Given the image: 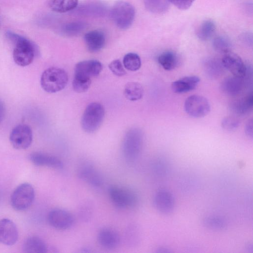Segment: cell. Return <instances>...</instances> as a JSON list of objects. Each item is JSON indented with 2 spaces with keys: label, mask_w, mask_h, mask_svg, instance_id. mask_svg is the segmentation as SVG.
Wrapping results in <instances>:
<instances>
[{
  "label": "cell",
  "mask_w": 253,
  "mask_h": 253,
  "mask_svg": "<svg viewBox=\"0 0 253 253\" xmlns=\"http://www.w3.org/2000/svg\"><path fill=\"white\" fill-rule=\"evenodd\" d=\"M212 46L216 51L224 53L230 51L231 43L226 37L218 36L213 40Z\"/></svg>",
  "instance_id": "33"
},
{
  "label": "cell",
  "mask_w": 253,
  "mask_h": 253,
  "mask_svg": "<svg viewBox=\"0 0 253 253\" xmlns=\"http://www.w3.org/2000/svg\"><path fill=\"white\" fill-rule=\"evenodd\" d=\"M94 211V205L92 201L86 200L78 209V216L81 220L88 222L91 219Z\"/></svg>",
  "instance_id": "30"
},
{
  "label": "cell",
  "mask_w": 253,
  "mask_h": 253,
  "mask_svg": "<svg viewBox=\"0 0 253 253\" xmlns=\"http://www.w3.org/2000/svg\"><path fill=\"white\" fill-rule=\"evenodd\" d=\"M91 84V80H82L74 78L72 82L73 89L78 93L86 91Z\"/></svg>",
  "instance_id": "34"
},
{
  "label": "cell",
  "mask_w": 253,
  "mask_h": 253,
  "mask_svg": "<svg viewBox=\"0 0 253 253\" xmlns=\"http://www.w3.org/2000/svg\"><path fill=\"white\" fill-rule=\"evenodd\" d=\"M200 80L196 76H189L173 82L171 84L172 91L177 93L187 92L194 89Z\"/></svg>",
  "instance_id": "19"
},
{
  "label": "cell",
  "mask_w": 253,
  "mask_h": 253,
  "mask_svg": "<svg viewBox=\"0 0 253 253\" xmlns=\"http://www.w3.org/2000/svg\"><path fill=\"white\" fill-rule=\"evenodd\" d=\"M202 223L206 228L215 231L224 230L227 226L225 219L217 215L207 216L202 219Z\"/></svg>",
  "instance_id": "27"
},
{
  "label": "cell",
  "mask_w": 253,
  "mask_h": 253,
  "mask_svg": "<svg viewBox=\"0 0 253 253\" xmlns=\"http://www.w3.org/2000/svg\"><path fill=\"white\" fill-rule=\"evenodd\" d=\"M35 196V190L31 184L22 183L12 193L10 197L11 205L16 211L26 210L32 205Z\"/></svg>",
  "instance_id": "5"
},
{
  "label": "cell",
  "mask_w": 253,
  "mask_h": 253,
  "mask_svg": "<svg viewBox=\"0 0 253 253\" xmlns=\"http://www.w3.org/2000/svg\"><path fill=\"white\" fill-rule=\"evenodd\" d=\"M246 249L249 253H253V245L252 243H249Z\"/></svg>",
  "instance_id": "42"
},
{
  "label": "cell",
  "mask_w": 253,
  "mask_h": 253,
  "mask_svg": "<svg viewBox=\"0 0 253 253\" xmlns=\"http://www.w3.org/2000/svg\"><path fill=\"white\" fill-rule=\"evenodd\" d=\"M48 249L46 243L37 236L28 237L22 245L23 252L26 253H45Z\"/></svg>",
  "instance_id": "21"
},
{
  "label": "cell",
  "mask_w": 253,
  "mask_h": 253,
  "mask_svg": "<svg viewBox=\"0 0 253 253\" xmlns=\"http://www.w3.org/2000/svg\"><path fill=\"white\" fill-rule=\"evenodd\" d=\"M253 104V95L251 93L245 97L234 100L230 103L229 107L234 114L243 116L251 111Z\"/></svg>",
  "instance_id": "22"
},
{
  "label": "cell",
  "mask_w": 253,
  "mask_h": 253,
  "mask_svg": "<svg viewBox=\"0 0 253 253\" xmlns=\"http://www.w3.org/2000/svg\"><path fill=\"white\" fill-rule=\"evenodd\" d=\"M103 106L97 102H92L86 107L81 120L83 129L87 133L95 132L101 125L104 118Z\"/></svg>",
  "instance_id": "3"
},
{
  "label": "cell",
  "mask_w": 253,
  "mask_h": 253,
  "mask_svg": "<svg viewBox=\"0 0 253 253\" xmlns=\"http://www.w3.org/2000/svg\"><path fill=\"white\" fill-rule=\"evenodd\" d=\"M160 65L166 70L170 71L176 68L179 63L177 54L171 51H167L161 53L158 58Z\"/></svg>",
  "instance_id": "23"
},
{
  "label": "cell",
  "mask_w": 253,
  "mask_h": 253,
  "mask_svg": "<svg viewBox=\"0 0 253 253\" xmlns=\"http://www.w3.org/2000/svg\"><path fill=\"white\" fill-rule=\"evenodd\" d=\"M144 93L142 85L137 82H131L126 84L124 88L125 97L129 100L136 101L140 99Z\"/></svg>",
  "instance_id": "25"
},
{
  "label": "cell",
  "mask_w": 253,
  "mask_h": 253,
  "mask_svg": "<svg viewBox=\"0 0 253 253\" xmlns=\"http://www.w3.org/2000/svg\"><path fill=\"white\" fill-rule=\"evenodd\" d=\"M5 114V108L3 102L0 100V124L2 121Z\"/></svg>",
  "instance_id": "41"
},
{
  "label": "cell",
  "mask_w": 253,
  "mask_h": 253,
  "mask_svg": "<svg viewBox=\"0 0 253 253\" xmlns=\"http://www.w3.org/2000/svg\"><path fill=\"white\" fill-rule=\"evenodd\" d=\"M78 176L83 181L95 187L103 184V178L99 172L92 166L85 164L81 166L78 171Z\"/></svg>",
  "instance_id": "16"
},
{
  "label": "cell",
  "mask_w": 253,
  "mask_h": 253,
  "mask_svg": "<svg viewBox=\"0 0 253 253\" xmlns=\"http://www.w3.org/2000/svg\"><path fill=\"white\" fill-rule=\"evenodd\" d=\"M224 68L221 60L215 58H209L204 63L206 74L211 79L218 78L223 73Z\"/></svg>",
  "instance_id": "24"
},
{
  "label": "cell",
  "mask_w": 253,
  "mask_h": 253,
  "mask_svg": "<svg viewBox=\"0 0 253 253\" xmlns=\"http://www.w3.org/2000/svg\"><path fill=\"white\" fill-rule=\"evenodd\" d=\"M141 233L137 225L131 224L127 226L124 233V239L126 244L129 247L138 245L141 240Z\"/></svg>",
  "instance_id": "26"
},
{
  "label": "cell",
  "mask_w": 253,
  "mask_h": 253,
  "mask_svg": "<svg viewBox=\"0 0 253 253\" xmlns=\"http://www.w3.org/2000/svg\"><path fill=\"white\" fill-rule=\"evenodd\" d=\"M97 240L102 247L107 249H115L120 243V237L118 233L109 227L104 228L99 231Z\"/></svg>",
  "instance_id": "17"
},
{
  "label": "cell",
  "mask_w": 253,
  "mask_h": 253,
  "mask_svg": "<svg viewBox=\"0 0 253 253\" xmlns=\"http://www.w3.org/2000/svg\"><path fill=\"white\" fill-rule=\"evenodd\" d=\"M215 28V24L213 21L206 20L200 26L197 32V36L202 41H207L212 36Z\"/></svg>",
  "instance_id": "29"
},
{
  "label": "cell",
  "mask_w": 253,
  "mask_h": 253,
  "mask_svg": "<svg viewBox=\"0 0 253 253\" xmlns=\"http://www.w3.org/2000/svg\"><path fill=\"white\" fill-rule=\"evenodd\" d=\"M109 68L111 72L116 76L121 77L126 74V71L122 63L118 59L112 61L109 65Z\"/></svg>",
  "instance_id": "37"
},
{
  "label": "cell",
  "mask_w": 253,
  "mask_h": 253,
  "mask_svg": "<svg viewBox=\"0 0 253 253\" xmlns=\"http://www.w3.org/2000/svg\"><path fill=\"white\" fill-rule=\"evenodd\" d=\"M240 125L239 121L233 117H227L221 121L222 127L228 131H232L236 130Z\"/></svg>",
  "instance_id": "35"
},
{
  "label": "cell",
  "mask_w": 253,
  "mask_h": 253,
  "mask_svg": "<svg viewBox=\"0 0 253 253\" xmlns=\"http://www.w3.org/2000/svg\"><path fill=\"white\" fill-rule=\"evenodd\" d=\"M29 159L35 165L62 169L64 165L57 157L41 152H35L29 156Z\"/></svg>",
  "instance_id": "15"
},
{
  "label": "cell",
  "mask_w": 253,
  "mask_h": 253,
  "mask_svg": "<svg viewBox=\"0 0 253 253\" xmlns=\"http://www.w3.org/2000/svg\"><path fill=\"white\" fill-rule=\"evenodd\" d=\"M84 24L82 22H72L65 25L64 32L68 35L78 34L84 29Z\"/></svg>",
  "instance_id": "36"
},
{
  "label": "cell",
  "mask_w": 253,
  "mask_h": 253,
  "mask_svg": "<svg viewBox=\"0 0 253 253\" xmlns=\"http://www.w3.org/2000/svg\"><path fill=\"white\" fill-rule=\"evenodd\" d=\"M253 120L250 119L247 122L245 127V133L249 137L251 138L253 136Z\"/></svg>",
  "instance_id": "39"
},
{
  "label": "cell",
  "mask_w": 253,
  "mask_h": 253,
  "mask_svg": "<svg viewBox=\"0 0 253 253\" xmlns=\"http://www.w3.org/2000/svg\"><path fill=\"white\" fill-rule=\"evenodd\" d=\"M156 252L157 253H171L172 251L168 247L161 246L156 249Z\"/></svg>",
  "instance_id": "40"
},
{
  "label": "cell",
  "mask_w": 253,
  "mask_h": 253,
  "mask_svg": "<svg viewBox=\"0 0 253 253\" xmlns=\"http://www.w3.org/2000/svg\"><path fill=\"white\" fill-rule=\"evenodd\" d=\"M146 7L151 11L157 13L165 12L168 9V0H144Z\"/></svg>",
  "instance_id": "32"
},
{
  "label": "cell",
  "mask_w": 253,
  "mask_h": 253,
  "mask_svg": "<svg viewBox=\"0 0 253 253\" xmlns=\"http://www.w3.org/2000/svg\"><path fill=\"white\" fill-rule=\"evenodd\" d=\"M49 224L53 228L59 230H66L74 224V218L68 211L56 208L49 211L47 216Z\"/></svg>",
  "instance_id": "11"
},
{
  "label": "cell",
  "mask_w": 253,
  "mask_h": 253,
  "mask_svg": "<svg viewBox=\"0 0 253 253\" xmlns=\"http://www.w3.org/2000/svg\"><path fill=\"white\" fill-rule=\"evenodd\" d=\"M111 17L116 25L122 29L129 28L135 17V9L130 3L119 1L113 6L111 11Z\"/></svg>",
  "instance_id": "6"
},
{
  "label": "cell",
  "mask_w": 253,
  "mask_h": 253,
  "mask_svg": "<svg viewBox=\"0 0 253 253\" xmlns=\"http://www.w3.org/2000/svg\"><path fill=\"white\" fill-rule=\"evenodd\" d=\"M181 10H186L190 7L195 0H168Z\"/></svg>",
  "instance_id": "38"
},
{
  "label": "cell",
  "mask_w": 253,
  "mask_h": 253,
  "mask_svg": "<svg viewBox=\"0 0 253 253\" xmlns=\"http://www.w3.org/2000/svg\"><path fill=\"white\" fill-rule=\"evenodd\" d=\"M84 40L87 49L90 52H96L104 47L105 43V37L102 32L93 30L85 34Z\"/></svg>",
  "instance_id": "18"
},
{
  "label": "cell",
  "mask_w": 253,
  "mask_h": 253,
  "mask_svg": "<svg viewBox=\"0 0 253 253\" xmlns=\"http://www.w3.org/2000/svg\"><path fill=\"white\" fill-rule=\"evenodd\" d=\"M153 203L156 210L164 214L171 213L174 209L175 204L172 193L163 189L159 190L155 193Z\"/></svg>",
  "instance_id": "13"
},
{
  "label": "cell",
  "mask_w": 253,
  "mask_h": 253,
  "mask_svg": "<svg viewBox=\"0 0 253 253\" xmlns=\"http://www.w3.org/2000/svg\"><path fill=\"white\" fill-rule=\"evenodd\" d=\"M224 68L229 71L234 76L243 78L245 77L247 67L242 58L230 51L224 53L221 60Z\"/></svg>",
  "instance_id": "12"
},
{
  "label": "cell",
  "mask_w": 253,
  "mask_h": 253,
  "mask_svg": "<svg viewBox=\"0 0 253 253\" xmlns=\"http://www.w3.org/2000/svg\"><path fill=\"white\" fill-rule=\"evenodd\" d=\"M103 68L102 63L96 60H87L78 62L75 67L74 78L91 80L98 76Z\"/></svg>",
  "instance_id": "10"
},
{
  "label": "cell",
  "mask_w": 253,
  "mask_h": 253,
  "mask_svg": "<svg viewBox=\"0 0 253 253\" xmlns=\"http://www.w3.org/2000/svg\"><path fill=\"white\" fill-rule=\"evenodd\" d=\"M123 64L127 70L130 71H136L141 67V59L139 56L136 53H128L125 55L123 58Z\"/></svg>",
  "instance_id": "31"
},
{
  "label": "cell",
  "mask_w": 253,
  "mask_h": 253,
  "mask_svg": "<svg viewBox=\"0 0 253 253\" xmlns=\"http://www.w3.org/2000/svg\"><path fill=\"white\" fill-rule=\"evenodd\" d=\"M18 231L15 223L8 218L0 220V243L12 246L17 241Z\"/></svg>",
  "instance_id": "14"
},
{
  "label": "cell",
  "mask_w": 253,
  "mask_h": 253,
  "mask_svg": "<svg viewBox=\"0 0 253 253\" xmlns=\"http://www.w3.org/2000/svg\"><path fill=\"white\" fill-rule=\"evenodd\" d=\"M12 146L18 150L28 148L33 140V133L31 127L25 124H20L11 130L9 136Z\"/></svg>",
  "instance_id": "8"
},
{
  "label": "cell",
  "mask_w": 253,
  "mask_h": 253,
  "mask_svg": "<svg viewBox=\"0 0 253 253\" xmlns=\"http://www.w3.org/2000/svg\"><path fill=\"white\" fill-rule=\"evenodd\" d=\"M243 86V78L233 76L223 80L220 84V89L224 94L234 96L241 91Z\"/></svg>",
  "instance_id": "20"
},
{
  "label": "cell",
  "mask_w": 253,
  "mask_h": 253,
  "mask_svg": "<svg viewBox=\"0 0 253 253\" xmlns=\"http://www.w3.org/2000/svg\"><path fill=\"white\" fill-rule=\"evenodd\" d=\"M48 4L52 10L64 13L76 8L78 4V0H50Z\"/></svg>",
  "instance_id": "28"
},
{
  "label": "cell",
  "mask_w": 253,
  "mask_h": 253,
  "mask_svg": "<svg viewBox=\"0 0 253 253\" xmlns=\"http://www.w3.org/2000/svg\"><path fill=\"white\" fill-rule=\"evenodd\" d=\"M143 142V133L139 129L133 128L126 132L122 144L123 153L126 160L132 161L138 157Z\"/></svg>",
  "instance_id": "4"
},
{
  "label": "cell",
  "mask_w": 253,
  "mask_h": 253,
  "mask_svg": "<svg viewBox=\"0 0 253 253\" xmlns=\"http://www.w3.org/2000/svg\"><path fill=\"white\" fill-rule=\"evenodd\" d=\"M68 77L66 72L58 67L46 69L41 77L42 89L48 93H55L62 90L67 85Z\"/></svg>",
  "instance_id": "2"
},
{
  "label": "cell",
  "mask_w": 253,
  "mask_h": 253,
  "mask_svg": "<svg viewBox=\"0 0 253 253\" xmlns=\"http://www.w3.org/2000/svg\"><path fill=\"white\" fill-rule=\"evenodd\" d=\"M184 107L186 113L194 118L203 117L210 111L208 100L204 96L199 95L189 96L185 101Z\"/></svg>",
  "instance_id": "9"
},
{
  "label": "cell",
  "mask_w": 253,
  "mask_h": 253,
  "mask_svg": "<svg viewBox=\"0 0 253 253\" xmlns=\"http://www.w3.org/2000/svg\"><path fill=\"white\" fill-rule=\"evenodd\" d=\"M108 191L111 201L119 208H132L138 202V197L135 192L128 188L112 186L110 187Z\"/></svg>",
  "instance_id": "7"
},
{
  "label": "cell",
  "mask_w": 253,
  "mask_h": 253,
  "mask_svg": "<svg viewBox=\"0 0 253 253\" xmlns=\"http://www.w3.org/2000/svg\"><path fill=\"white\" fill-rule=\"evenodd\" d=\"M6 36L14 44L13 58L15 63L22 67L30 65L36 53L35 45L29 40L11 31H7Z\"/></svg>",
  "instance_id": "1"
}]
</instances>
